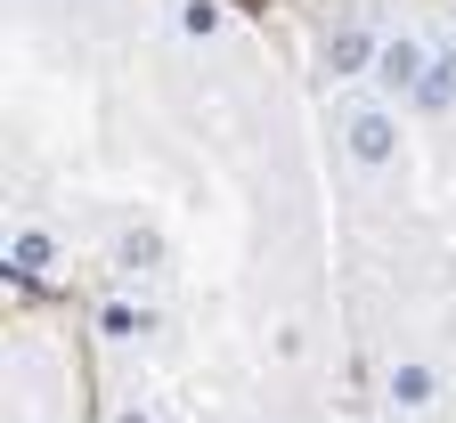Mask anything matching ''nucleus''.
Returning <instances> with one entry per match:
<instances>
[{"label":"nucleus","mask_w":456,"mask_h":423,"mask_svg":"<svg viewBox=\"0 0 456 423\" xmlns=\"http://www.w3.org/2000/svg\"><path fill=\"white\" fill-rule=\"evenodd\" d=\"M114 423H147V415H139V407H123V415H114Z\"/></svg>","instance_id":"1a4fd4ad"},{"label":"nucleus","mask_w":456,"mask_h":423,"mask_svg":"<svg viewBox=\"0 0 456 423\" xmlns=\"http://www.w3.org/2000/svg\"><path fill=\"white\" fill-rule=\"evenodd\" d=\"M139 326H147V318L131 310V301H114V310H106V334H139Z\"/></svg>","instance_id":"6e6552de"},{"label":"nucleus","mask_w":456,"mask_h":423,"mask_svg":"<svg viewBox=\"0 0 456 423\" xmlns=\"http://www.w3.org/2000/svg\"><path fill=\"white\" fill-rule=\"evenodd\" d=\"M9 261H17V277H41V269H49V236H41V228H25L17 245H9Z\"/></svg>","instance_id":"39448f33"},{"label":"nucleus","mask_w":456,"mask_h":423,"mask_svg":"<svg viewBox=\"0 0 456 423\" xmlns=\"http://www.w3.org/2000/svg\"><path fill=\"white\" fill-rule=\"evenodd\" d=\"M180 33H220V0H188V9H180Z\"/></svg>","instance_id":"423d86ee"},{"label":"nucleus","mask_w":456,"mask_h":423,"mask_svg":"<svg viewBox=\"0 0 456 423\" xmlns=\"http://www.w3.org/2000/svg\"><path fill=\"white\" fill-rule=\"evenodd\" d=\"M391 147H399V123H391L383 106H359V114H351V155L375 171V163H391Z\"/></svg>","instance_id":"f03ea898"},{"label":"nucleus","mask_w":456,"mask_h":423,"mask_svg":"<svg viewBox=\"0 0 456 423\" xmlns=\"http://www.w3.org/2000/svg\"><path fill=\"white\" fill-rule=\"evenodd\" d=\"M424 74H432V57H424V41H416V33L375 41V90H383V98H416V90H424Z\"/></svg>","instance_id":"f257e3e1"},{"label":"nucleus","mask_w":456,"mask_h":423,"mask_svg":"<svg viewBox=\"0 0 456 423\" xmlns=\"http://www.w3.org/2000/svg\"><path fill=\"white\" fill-rule=\"evenodd\" d=\"M359 57H375V49H367V33H342V41H334V66H342V74H351Z\"/></svg>","instance_id":"0eeeda50"},{"label":"nucleus","mask_w":456,"mask_h":423,"mask_svg":"<svg viewBox=\"0 0 456 423\" xmlns=\"http://www.w3.org/2000/svg\"><path fill=\"white\" fill-rule=\"evenodd\" d=\"M448 98H456V57H432V74H424L416 106H424V114H448Z\"/></svg>","instance_id":"20e7f679"},{"label":"nucleus","mask_w":456,"mask_h":423,"mask_svg":"<svg viewBox=\"0 0 456 423\" xmlns=\"http://www.w3.org/2000/svg\"><path fill=\"white\" fill-rule=\"evenodd\" d=\"M432 399H440V375L424 367V358H399V367H391V407L416 415V407H432Z\"/></svg>","instance_id":"7ed1b4c3"}]
</instances>
